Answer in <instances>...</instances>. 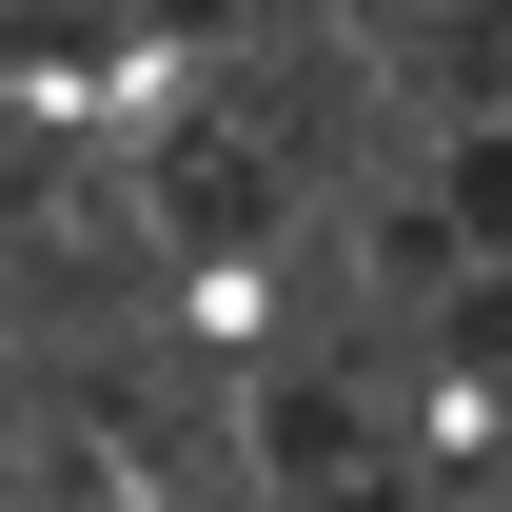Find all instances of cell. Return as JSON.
<instances>
[{
	"instance_id": "7a4b0ae2",
	"label": "cell",
	"mask_w": 512,
	"mask_h": 512,
	"mask_svg": "<svg viewBox=\"0 0 512 512\" xmlns=\"http://www.w3.org/2000/svg\"><path fill=\"white\" fill-rule=\"evenodd\" d=\"M276 453L296 473H355V394H276Z\"/></svg>"
},
{
	"instance_id": "6da1fadb",
	"label": "cell",
	"mask_w": 512,
	"mask_h": 512,
	"mask_svg": "<svg viewBox=\"0 0 512 512\" xmlns=\"http://www.w3.org/2000/svg\"><path fill=\"white\" fill-rule=\"evenodd\" d=\"M158 217H178L197 256H256L276 237V158H256V138H178V158H158Z\"/></svg>"
},
{
	"instance_id": "3957f363",
	"label": "cell",
	"mask_w": 512,
	"mask_h": 512,
	"mask_svg": "<svg viewBox=\"0 0 512 512\" xmlns=\"http://www.w3.org/2000/svg\"><path fill=\"white\" fill-rule=\"evenodd\" d=\"M453 237H493V256H512V138H473V158H453Z\"/></svg>"
},
{
	"instance_id": "277c9868",
	"label": "cell",
	"mask_w": 512,
	"mask_h": 512,
	"mask_svg": "<svg viewBox=\"0 0 512 512\" xmlns=\"http://www.w3.org/2000/svg\"><path fill=\"white\" fill-rule=\"evenodd\" d=\"M453 355H473V375H512V276H473V296H453Z\"/></svg>"
}]
</instances>
